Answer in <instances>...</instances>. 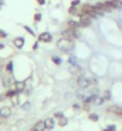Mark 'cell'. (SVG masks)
Listing matches in <instances>:
<instances>
[{
	"label": "cell",
	"instance_id": "cell-1",
	"mask_svg": "<svg viewBox=\"0 0 122 131\" xmlns=\"http://www.w3.org/2000/svg\"><path fill=\"white\" fill-rule=\"evenodd\" d=\"M58 48L61 50V51L63 52H71L72 50L74 49V43L72 39H68V38H61V39H59V42H58Z\"/></svg>",
	"mask_w": 122,
	"mask_h": 131
},
{
	"label": "cell",
	"instance_id": "cell-2",
	"mask_svg": "<svg viewBox=\"0 0 122 131\" xmlns=\"http://www.w3.org/2000/svg\"><path fill=\"white\" fill-rule=\"evenodd\" d=\"M62 35H63V38H68V39H72V41L80 37V32L74 28H70L68 30H65L62 32Z\"/></svg>",
	"mask_w": 122,
	"mask_h": 131
},
{
	"label": "cell",
	"instance_id": "cell-3",
	"mask_svg": "<svg viewBox=\"0 0 122 131\" xmlns=\"http://www.w3.org/2000/svg\"><path fill=\"white\" fill-rule=\"evenodd\" d=\"M77 85L79 88H81V90H84V88H87V87L91 85V80L87 78L86 75H80L79 78H78V81H77Z\"/></svg>",
	"mask_w": 122,
	"mask_h": 131
},
{
	"label": "cell",
	"instance_id": "cell-4",
	"mask_svg": "<svg viewBox=\"0 0 122 131\" xmlns=\"http://www.w3.org/2000/svg\"><path fill=\"white\" fill-rule=\"evenodd\" d=\"M81 12L87 14V16H90V17H95V14L98 13L97 8L95 6H91V5H84V6L81 7Z\"/></svg>",
	"mask_w": 122,
	"mask_h": 131
},
{
	"label": "cell",
	"instance_id": "cell-5",
	"mask_svg": "<svg viewBox=\"0 0 122 131\" xmlns=\"http://www.w3.org/2000/svg\"><path fill=\"white\" fill-rule=\"evenodd\" d=\"M80 25L81 26H90L91 25V18L90 16L83 13L80 16Z\"/></svg>",
	"mask_w": 122,
	"mask_h": 131
},
{
	"label": "cell",
	"instance_id": "cell-6",
	"mask_svg": "<svg viewBox=\"0 0 122 131\" xmlns=\"http://www.w3.org/2000/svg\"><path fill=\"white\" fill-rule=\"evenodd\" d=\"M39 39L42 42H45V43H49V42H52L53 37H52V35L48 34V32H42V34H40Z\"/></svg>",
	"mask_w": 122,
	"mask_h": 131
},
{
	"label": "cell",
	"instance_id": "cell-7",
	"mask_svg": "<svg viewBox=\"0 0 122 131\" xmlns=\"http://www.w3.org/2000/svg\"><path fill=\"white\" fill-rule=\"evenodd\" d=\"M11 113H12V111H11L10 107H1L0 108V117L1 118H8L11 116Z\"/></svg>",
	"mask_w": 122,
	"mask_h": 131
},
{
	"label": "cell",
	"instance_id": "cell-8",
	"mask_svg": "<svg viewBox=\"0 0 122 131\" xmlns=\"http://www.w3.org/2000/svg\"><path fill=\"white\" fill-rule=\"evenodd\" d=\"M45 130V123L44 121H40L35 124V126L32 128L31 131H44Z\"/></svg>",
	"mask_w": 122,
	"mask_h": 131
},
{
	"label": "cell",
	"instance_id": "cell-9",
	"mask_svg": "<svg viewBox=\"0 0 122 131\" xmlns=\"http://www.w3.org/2000/svg\"><path fill=\"white\" fill-rule=\"evenodd\" d=\"M14 90L17 91L18 93L19 92H22V91H24V88H25V82H23V81H17V82H14Z\"/></svg>",
	"mask_w": 122,
	"mask_h": 131
},
{
	"label": "cell",
	"instance_id": "cell-10",
	"mask_svg": "<svg viewBox=\"0 0 122 131\" xmlns=\"http://www.w3.org/2000/svg\"><path fill=\"white\" fill-rule=\"evenodd\" d=\"M44 123H45V129L47 130H52L54 128V119L53 118H47L44 121Z\"/></svg>",
	"mask_w": 122,
	"mask_h": 131
},
{
	"label": "cell",
	"instance_id": "cell-11",
	"mask_svg": "<svg viewBox=\"0 0 122 131\" xmlns=\"http://www.w3.org/2000/svg\"><path fill=\"white\" fill-rule=\"evenodd\" d=\"M13 43H14V45L17 47V48H23V45H24V38H22V37H19V38H16L13 41Z\"/></svg>",
	"mask_w": 122,
	"mask_h": 131
},
{
	"label": "cell",
	"instance_id": "cell-12",
	"mask_svg": "<svg viewBox=\"0 0 122 131\" xmlns=\"http://www.w3.org/2000/svg\"><path fill=\"white\" fill-rule=\"evenodd\" d=\"M11 83H13V79H12L11 76H5L3 79V85L5 87H8Z\"/></svg>",
	"mask_w": 122,
	"mask_h": 131
},
{
	"label": "cell",
	"instance_id": "cell-13",
	"mask_svg": "<svg viewBox=\"0 0 122 131\" xmlns=\"http://www.w3.org/2000/svg\"><path fill=\"white\" fill-rule=\"evenodd\" d=\"M109 111H111V112H115L117 114H122V108L121 107H117V106H111L108 108Z\"/></svg>",
	"mask_w": 122,
	"mask_h": 131
},
{
	"label": "cell",
	"instance_id": "cell-14",
	"mask_svg": "<svg viewBox=\"0 0 122 131\" xmlns=\"http://www.w3.org/2000/svg\"><path fill=\"white\" fill-rule=\"evenodd\" d=\"M102 98H103L105 101H108V100L111 99V93H110V91H109V90L104 91V93H103V97H102Z\"/></svg>",
	"mask_w": 122,
	"mask_h": 131
},
{
	"label": "cell",
	"instance_id": "cell-15",
	"mask_svg": "<svg viewBox=\"0 0 122 131\" xmlns=\"http://www.w3.org/2000/svg\"><path fill=\"white\" fill-rule=\"evenodd\" d=\"M90 95H92V97H95V98H97L98 95H99V90H98L97 87L92 88V90H91V92H90Z\"/></svg>",
	"mask_w": 122,
	"mask_h": 131
},
{
	"label": "cell",
	"instance_id": "cell-16",
	"mask_svg": "<svg viewBox=\"0 0 122 131\" xmlns=\"http://www.w3.org/2000/svg\"><path fill=\"white\" fill-rule=\"evenodd\" d=\"M52 60H53V62L55 63V64H61V62H62V61H61V59H60L59 56H55V55H53L52 56Z\"/></svg>",
	"mask_w": 122,
	"mask_h": 131
},
{
	"label": "cell",
	"instance_id": "cell-17",
	"mask_svg": "<svg viewBox=\"0 0 122 131\" xmlns=\"http://www.w3.org/2000/svg\"><path fill=\"white\" fill-rule=\"evenodd\" d=\"M18 92L16 90H10V91H7V93H6V97H14V95H17Z\"/></svg>",
	"mask_w": 122,
	"mask_h": 131
},
{
	"label": "cell",
	"instance_id": "cell-18",
	"mask_svg": "<svg viewBox=\"0 0 122 131\" xmlns=\"http://www.w3.org/2000/svg\"><path fill=\"white\" fill-rule=\"evenodd\" d=\"M67 123H68V121H67V118H65V117H62V118H60L59 119V125L60 126H65Z\"/></svg>",
	"mask_w": 122,
	"mask_h": 131
},
{
	"label": "cell",
	"instance_id": "cell-19",
	"mask_svg": "<svg viewBox=\"0 0 122 131\" xmlns=\"http://www.w3.org/2000/svg\"><path fill=\"white\" fill-rule=\"evenodd\" d=\"M105 100L103 99V98H99V97H97L96 98V100H95V104H96V105H102V104L104 103Z\"/></svg>",
	"mask_w": 122,
	"mask_h": 131
},
{
	"label": "cell",
	"instance_id": "cell-20",
	"mask_svg": "<svg viewBox=\"0 0 122 131\" xmlns=\"http://www.w3.org/2000/svg\"><path fill=\"white\" fill-rule=\"evenodd\" d=\"M89 118H90L92 122H97L98 121V114H96V113H91L90 116H89Z\"/></svg>",
	"mask_w": 122,
	"mask_h": 131
},
{
	"label": "cell",
	"instance_id": "cell-21",
	"mask_svg": "<svg viewBox=\"0 0 122 131\" xmlns=\"http://www.w3.org/2000/svg\"><path fill=\"white\" fill-rule=\"evenodd\" d=\"M68 24H70V26H71V28H74V29H77L78 26H79V24H80V23H77V21H73V20H71L70 23H68Z\"/></svg>",
	"mask_w": 122,
	"mask_h": 131
},
{
	"label": "cell",
	"instance_id": "cell-22",
	"mask_svg": "<svg viewBox=\"0 0 122 131\" xmlns=\"http://www.w3.org/2000/svg\"><path fill=\"white\" fill-rule=\"evenodd\" d=\"M70 69H71V73H72V74H76V73H78V70H80V69L77 67V64H76V66H72Z\"/></svg>",
	"mask_w": 122,
	"mask_h": 131
},
{
	"label": "cell",
	"instance_id": "cell-23",
	"mask_svg": "<svg viewBox=\"0 0 122 131\" xmlns=\"http://www.w3.org/2000/svg\"><path fill=\"white\" fill-rule=\"evenodd\" d=\"M68 61H70V63L72 66H76V64H77V59H76L74 56H70V60H68Z\"/></svg>",
	"mask_w": 122,
	"mask_h": 131
},
{
	"label": "cell",
	"instance_id": "cell-24",
	"mask_svg": "<svg viewBox=\"0 0 122 131\" xmlns=\"http://www.w3.org/2000/svg\"><path fill=\"white\" fill-rule=\"evenodd\" d=\"M103 131H116V126L115 125H109L108 128L105 129V130H103Z\"/></svg>",
	"mask_w": 122,
	"mask_h": 131
},
{
	"label": "cell",
	"instance_id": "cell-25",
	"mask_svg": "<svg viewBox=\"0 0 122 131\" xmlns=\"http://www.w3.org/2000/svg\"><path fill=\"white\" fill-rule=\"evenodd\" d=\"M80 3V0H73L72 1V4H71V6H73V7H77V5Z\"/></svg>",
	"mask_w": 122,
	"mask_h": 131
},
{
	"label": "cell",
	"instance_id": "cell-26",
	"mask_svg": "<svg viewBox=\"0 0 122 131\" xmlns=\"http://www.w3.org/2000/svg\"><path fill=\"white\" fill-rule=\"evenodd\" d=\"M54 116H55V118H62L63 117V114H62V112H55V114H54Z\"/></svg>",
	"mask_w": 122,
	"mask_h": 131
},
{
	"label": "cell",
	"instance_id": "cell-27",
	"mask_svg": "<svg viewBox=\"0 0 122 131\" xmlns=\"http://www.w3.org/2000/svg\"><path fill=\"white\" fill-rule=\"evenodd\" d=\"M90 80H91V83H92V85H97L98 83L97 78H92V79H90Z\"/></svg>",
	"mask_w": 122,
	"mask_h": 131
},
{
	"label": "cell",
	"instance_id": "cell-28",
	"mask_svg": "<svg viewBox=\"0 0 122 131\" xmlns=\"http://www.w3.org/2000/svg\"><path fill=\"white\" fill-rule=\"evenodd\" d=\"M24 29H25V30H26V31H29V32H30V34H31L32 36L35 35V34H34V31H32V30H31V29H30V28H29V26H26V25H25V26H24Z\"/></svg>",
	"mask_w": 122,
	"mask_h": 131
},
{
	"label": "cell",
	"instance_id": "cell-29",
	"mask_svg": "<svg viewBox=\"0 0 122 131\" xmlns=\"http://www.w3.org/2000/svg\"><path fill=\"white\" fill-rule=\"evenodd\" d=\"M7 72H12V62H10L8 64H7Z\"/></svg>",
	"mask_w": 122,
	"mask_h": 131
},
{
	"label": "cell",
	"instance_id": "cell-30",
	"mask_svg": "<svg viewBox=\"0 0 122 131\" xmlns=\"http://www.w3.org/2000/svg\"><path fill=\"white\" fill-rule=\"evenodd\" d=\"M7 34L5 31H3V30H0V37H6Z\"/></svg>",
	"mask_w": 122,
	"mask_h": 131
},
{
	"label": "cell",
	"instance_id": "cell-31",
	"mask_svg": "<svg viewBox=\"0 0 122 131\" xmlns=\"http://www.w3.org/2000/svg\"><path fill=\"white\" fill-rule=\"evenodd\" d=\"M70 13H71V14H73V13H76V7H73V6H71V8H70Z\"/></svg>",
	"mask_w": 122,
	"mask_h": 131
},
{
	"label": "cell",
	"instance_id": "cell-32",
	"mask_svg": "<svg viewBox=\"0 0 122 131\" xmlns=\"http://www.w3.org/2000/svg\"><path fill=\"white\" fill-rule=\"evenodd\" d=\"M29 107H30V104L29 103H25L24 105H23V108H24V110H28Z\"/></svg>",
	"mask_w": 122,
	"mask_h": 131
},
{
	"label": "cell",
	"instance_id": "cell-33",
	"mask_svg": "<svg viewBox=\"0 0 122 131\" xmlns=\"http://www.w3.org/2000/svg\"><path fill=\"white\" fill-rule=\"evenodd\" d=\"M35 20H41V14H40V13H37L35 16Z\"/></svg>",
	"mask_w": 122,
	"mask_h": 131
},
{
	"label": "cell",
	"instance_id": "cell-34",
	"mask_svg": "<svg viewBox=\"0 0 122 131\" xmlns=\"http://www.w3.org/2000/svg\"><path fill=\"white\" fill-rule=\"evenodd\" d=\"M79 107H80V106H79L78 104H74V105H73V108H74V110H78Z\"/></svg>",
	"mask_w": 122,
	"mask_h": 131
},
{
	"label": "cell",
	"instance_id": "cell-35",
	"mask_svg": "<svg viewBox=\"0 0 122 131\" xmlns=\"http://www.w3.org/2000/svg\"><path fill=\"white\" fill-rule=\"evenodd\" d=\"M5 97H6V95H4V94H0V101H3V100L5 99Z\"/></svg>",
	"mask_w": 122,
	"mask_h": 131
},
{
	"label": "cell",
	"instance_id": "cell-36",
	"mask_svg": "<svg viewBox=\"0 0 122 131\" xmlns=\"http://www.w3.org/2000/svg\"><path fill=\"white\" fill-rule=\"evenodd\" d=\"M37 1L40 3V5H43V4H44V0H37Z\"/></svg>",
	"mask_w": 122,
	"mask_h": 131
},
{
	"label": "cell",
	"instance_id": "cell-37",
	"mask_svg": "<svg viewBox=\"0 0 122 131\" xmlns=\"http://www.w3.org/2000/svg\"><path fill=\"white\" fill-rule=\"evenodd\" d=\"M3 3H4V0H0V5H3Z\"/></svg>",
	"mask_w": 122,
	"mask_h": 131
},
{
	"label": "cell",
	"instance_id": "cell-38",
	"mask_svg": "<svg viewBox=\"0 0 122 131\" xmlns=\"http://www.w3.org/2000/svg\"><path fill=\"white\" fill-rule=\"evenodd\" d=\"M1 48H4V44H0V49Z\"/></svg>",
	"mask_w": 122,
	"mask_h": 131
},
{
	"label": "cell",
	"instance_id": "cell-39",
	"mask_svg": "<svg viewBox=\"0 0 122 131\" xmlns=\"http://www.w3.org/2000/svg\"><path fill=\"white\" fill-rule=\"evenodd\" d=\"M120 4H122V0H121V1H120Z\"/></svg>",
	"mask_w": 122,
	"mask_h": 131
},
{
	"label": "cell",
	"instance_id": "cell-40",
	"mask_svg": "<svg viewBox=\"0 0 122 131\" xmlns=\"http://www.w3.org/2000/svg\"><path fill=\"white\" fill-rule=\"evenodd\" d=\"M0 122H1V117H0Z\"/></svg>",
	"mask_w": 122,
	"mask_h": 131
}]
</instances>
